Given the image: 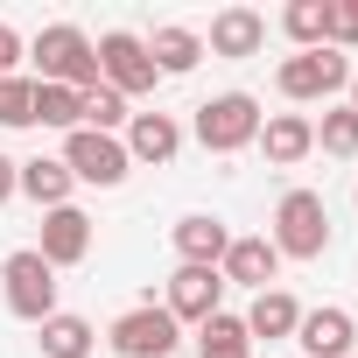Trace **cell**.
I'll list each match as a JSON object with an SVG mask.
<instances>
[{"label": "cell", "instance_id": "cell-9", "mask_svg": "<svg viewBox=\"0 0 358 358\" xmlns=\"http://www.w3.org/2000/svg\"><path fill=\"white\" fill-rule=\"evenodd\" d=\"M162 309H169L176 323H211V316L225 309V274H218V267H176Z\"/></svg>", "mask_w": 358, "mask_h": 358}, {"label": "cell", "instance_id": "cell-30", "mask_svg": "<svg viewBox=\"0 0 358 358\" xmlns=\"http://www.w3.org/2000/svg\"><path fill=\"white\" fill-rule=\"evenodd\" d=\"M344 92H351V99H344V106H351V113H358V71H351V85H344Z\"/></svg>", "mask_w": 358, "mask_h": 358}, {"label": "cell", "instance_id": "cell-13", "mask_svg": "<svg viewBox=\"0 0 358 358\" xmlns=\"http://www.w3.org/2000/svg\"><path fill=\"white\" fill-rule=\"evenodd\" d=\"M169 239H176V260H183V267H218V260H225V246H232L225 218H211V211L176 218V225H169Z\"/></svg>", "mask_w": 358, "mask_h": 358}, {"label": "cell", "instance_id": "cell-23", "mask_svg": "<svg viewBox=\"0 0 358 358\" xmlns=\"http://www.w3.org/2000/svg\"><path fill=\"white\" fill-rule=\"evenodd\" d=\"M85 99L71 92V85H36V106H29V120L36 127H57V134H78L85 127V113H78Z\"/></svg>", "mask_w": 358, "mask_h": 358}, {"label": "cell", "instance_id": "cell-7", "mask_svg": "<svg viewBox=\"0 0 358 358\" xmlns=\"http://www.w3.org/2000/svg\"><path fill=\"white\" fill-rule=\"evenodd\" d=\"M274 85H281V99H295V106L330 99V92L351 85V57H344V50H295V57H281Z\"/></svg>", "mask_w": 358, "mask_h": 358}, {"label": "cell", "instance_id": "cell-15", "mask_svg": "<svg viewBox=\"0 0 358 358\" xmlns=\"http://www.w3.org/2000/svg\"><path fill=\"white\" fill-rule=\"evenodd\" d=\"M260 43H267V15H253V8H225V15H211L204 57H260Z\"/></svg>", "mask_w": 358, "mask_h": 358}, {"label": "cell", "instance_id": "cell-18", "mask_svg": "<svg viewBox=\"0 0 358 358\" xmlns=\"http://www.w3.org/2000/svg\"><path fill=\"white\" fill-rule=\"evenodd\" d=\"M148 57H155V78H190V71L204 64V36L183 29V22H162V29L148 36Z\"/></svg>", "mask_w": 358, "mask_h": 358}, {"label": "cell", "instance_id": "cell-10", "mask_svg": "<svg viewBox=\"0 0 358 358\" xmlns=\"http://www.w3.org/2000/svg\"><path fill=\"white\" fill-rule=\"evenodd\" d=\"M218 274H225V288H274L281 281V253H274V239L267 232H246V239H232L225 246V260H218Z\"/></svg>", "mask_w": 358, "mask_h": 358}, {"label": "cell", "instance_id": "cell-16", "mask_svg": "<svg viewBox=\"0 0 358 358\" xmlns=\"http://www.w3.org/2000/svg\"><path fill=\"white\" fill-rule=\"evenodd\" d=\"M260 148H267L274 169H295L302 155H316V120L309 113H274V120H260Z\"/></svg>", "mask_w": 358, "mask_h": 358}, {"label": "cell", "instance_id": "cell-3", "mask_svg": "<svg viewBox=\"0 0 358 358\" xmlns=\"http://www.w3.org/2000/svg\"><path fill=\"white\" fill-rule=\"evenodd\" d=\"M260 99L253 92H218V99H204L197 106V120H190V134L204 141V155H239V148H253L260 141Z\"/></svg>", "mask_w": 358, "mask_h": 358}, {"label": "cell", "instance_id": "cell-24", "mask_svg": "<svg viewBox=\"0 0 358 358\" xmlns=\"http://www.w3.org/2000/svg\"><path fill=\"white\" fill-rule=\"evenodd\" d=\"M316 148L337 155V162H351V155H358V113H351V106H323V120H316Z\"/></svg>", "mask_w": 358, "mask_h": 358}, {"label": "cell", "instance_id": "cell-5", "mask_svg": "<svg viewBox=\"0 0 358 358\" xmlns=\"http://www.w3.org/2000/svg\"><path fill=\"white\" fill-rule=\"evenodd\" d=\"M0 295H8V309H15L22 323H50V316H57V267H50L36 246H22V253L0 260Z\"/></svg>", "mask_w": 358, "mask_h": 358}, {"label": "cell", "instance_id": "cell-27", "mask_svg": "<svg viewBox=\"0 0 358 358\" xmlns=\"http://www.w3.org/2000/svg\"><path fill=\"white\" fill-rule=\"evenodd\" d=\"M330 50H358V0H330Z\"/></svg>", "mask_w": 358, "mask_h": 358}, {"label": "cell", "instance_id": "cell-12", "mask_svg": "<svg viewBox=\"0 0 358 358\" xmlns=\"http://www.w3.org/2000/svg\"><path fill=\"white\" fill-rule=\"evenodd\" d=\"M36 253H43L50 267H78V260L92 253V218H85L78 204L43 211V239H36Z\"/></svg>", "mask_w": 358, "mask_h": 358}, {"label": "cell", "instance_id": "cell-26", "mask_svg": "<svg viewBox=\"0 0 358 358\" xmlns=\"http://www.w3.org/2000/svg\"><path fill=\"white\" fill-rule=\"evenodd\" d=\"M29 106H36V78H0V127H36L29 120Z\"/></svg>", "mask_w": 358, "mask_h": 358}, {"label": "cell", "instance_id": "cell-6", "mask_svg": "<svg viewBox=\"0 0 358 358\" xmlns=\"http://www.w3.org/2000/svg\"><path fill=\"white\" fill-rule=\"evenodd\" d=\"M92 50H99V85H106V92H120V99L155 92V57H148V36H134V29H106Z\"/></svg>", "mask_w": 358, "mask_h": 358}, {"label": "cell", "instance_id": "cell-17", "mask_svg": "<svg viewBox=\"0 0 358 358\" xmlns=\"http://www.w3.org/2000/svg\"><path fill=\"white\" fill-rule=\"evenodd\" d=\"M239 323H246V337H253V344H281V337H295L302 302H295L288 288H260V295H253V309H246Z\"/></svg>", "mask_w": 358, "mask_h": 358}, {"label": "cell", "instance_id": "cell-14", "mask_svg": "<svg viewBox=\"0 0 358 358\" xmlns=\"http://www.w3.org/2000/svg\"><path fill=\"white\" fill-rule=\"evenodd\" d=\"M183 155V120L176 113H134L127 120V162H176Z\"/></svg>", "mask_w": 358, "mask_h": 358}, {"label": "cell", "instance_id": "cell-29", "mask_svg": "<svg viewBox=\"0 0 358 358\" xmlns=\"http://www.w3.org/2000/svg\"><path fill=\"white\" fill-rule=\"evenodd\" d=\"M8 197H22V162L0 155V204H8Z\"/></svg>", "mask_w": 358, "mask_h": 358}, {"label": "cell", "instance_id": "cell-1", "mask_svg": "<svg viewBox=\"0 0 358 358\" xmlns=\"http://www.w3.org/2000/svg\"><path fill=\"white\" fill-rule=\"evenodd\" d=\"M29 57H36V85H71L78 99L85 92H99V50H92V36L78 29V22H50L36 43H29Z\"/></svg>", "mask_w": 358, "mask_h": 358}, {"label": "cell", "instance_id": "cell-28", "mask_svg": "<svg viewBox=\"0 0 358 358\" xmlns=\"http://www.w3.org/2000/svg\"><path fill=\"white\" fill-rule=\"evenodd\" d=\"M29 57V43H22V29H8L0 22V78H15V64Z\"/></svg>", "mask_w": 358, "mask_h": 358}, {"label": "cell", "instance_id": "cell-20", "mask_svg": "<svg viewBox=\"0 0 358 358\" xmlns=\"http://www.w3.org/2000/svg\"><path fill=\"white\" fill-rule=\"evenodd\" d=\"M43 330V358H92L99 351V330L85 323V316H71V309H57L50 323H36Z\"/></svg>", "mask_w": 358, "mask_h": 358}, {"label": "cell", "instance_id": "cell-2", "mask_svg": "<svg viewBox=\"0 0 358 358\" xmlns=\"http://www.w3.org/2000/svg\"><path fill=\"white\" fill-rule=\"evenodd\" d=\"M106 344H113V358H176L183 351V323L148 295V302H134L106 323Z\"/></svg>", "mask_w": 358, "mask_h": 358}, {"label": "cell", "instance_id": "cell-11", "mask_svg": "<svg viewBox=\"0 0 358 358\" xmlns=\"http://www.w3.org/2000/svg\"><path fill=\"white\" fill-rule=\"evenodd\" d=\"M295 344H302L309 358H351V344H358V323H351V309L323 302V309H302V323H295Z\"/></svg>", "mask_w": 358, "mask_h": 358}, {"label": "cell", "instance_id": "cell-4", "mask_svg": "<svg viewBox=\"0 0 358 358\" xmlns=\"http://www.w3.org/2000/svg\"><path fill=\"white\" fill-rule=\"evenodd\" d=\"M267 239H274L281 260H323L330 253V204L316 190H288L274 204V232Z\"/></svg>", "mask_w": 358, "mask_h": 358}, {"label": "cell", "instance_id": "cell-25", "mask_svg": "<svg viewBox=\"0 0 358 358\" xmlns=\"http://www.w3.org/2000/svg\"><path fill=\"white\" fill-rule=\"evenodd\" d=\"M78 113H85V127H92V134H120V127L134 120V113H127V99H120V92H106V85H99V92H85V106H78Z\"/></svg>", "mask_w": 358, "mask_h": 358}, {"label": "cell", "instance_id": "cell-21", "mask_svg": "<svg viewBox=\"0 0 358 358\" xmlns=\"http://www.w3.org/2000/svg\"><path fill=\"white\" fill-rule=\"evenodd\" d=\"M281 36L295 50H330V0H288L281 8Z\"/></svg>", "mask_w": 358, "mask_h": 358}, {"label": "cell", "instance_id": "cell-22", "mask_svg": "<svg viewBox=\"0 0 358 358\" xmlns=\"http://www.w3.org/2000/svg\"><path fill=\"white\" fill-rule=\"evenodd\" d=\"M253 351H260V344L246 337V323H239V316H225V309H218L211 323H197V358H253Z\"/></svg>", "mask_w": 358, "mask_h": 358}, {"label": "cell", "instance_id": "cell-19", "mask_svg": "<svg viewBox=\"0 0 358 358\" xmlns=\"http://www.w3.org/2000/svg\"><path fill=\"white\" fill-rule=\"evenodd\" d=\"M71 190H78V176L64 169V155H36V162H22V197H29V204L64 211V204H71Z\"/></svg>", "mask_w": 358, "mask_h": 358}, {"label": "cell", "instance_id": "cell-8", "mask_svg": "<svg viewBox=\"0 0 358 358\" xmlns=\"http://www.w3.org/2000/svg\"><path fill=\"white\" fill-rule=\"evenodd\" d=\"M64 169L78 176V183H92V190H120L134 162H127V141H120V134L78 127V134H64Z\"/></svg>", "mask_w": 358, "mask_h": 358}]
</instances>
